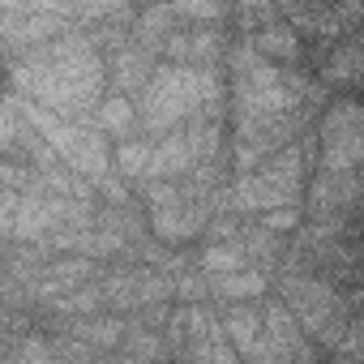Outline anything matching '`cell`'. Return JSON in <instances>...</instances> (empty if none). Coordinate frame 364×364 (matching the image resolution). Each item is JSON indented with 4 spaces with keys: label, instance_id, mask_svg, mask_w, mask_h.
Returning a JSON list of instances; mask_svg holds the SVG:
<instances>
[{
    "label": "cell",
    "instance_id": "6da1fadb",
    "mask_svg": "<svg viewBox=\"0 0 364 364\" xmlns=\"http://www.w3.org/2000/svg\"><path fill=\"white\" fill-rule=\"evenodd\" d=\"M215 95V82L206 73L193 69H171L163 77H154V86L146 90V116L154 129H167L176 120H185L193 107H202Z\"/></svg>",
    "mask_w": 364,
    "mask_h": 364
},
{
    "label": "cell",
    "instance_id": "7a4b0ae2",
    "mask_svg": "<svg viewBox=\"0 0 364 364\" xmlns=\"http://www.w3.org/2000/svg\"><path fill=\"white\" fill-rule=\"evenodd\" d=\"M360 159H364V116L343 107L326 124V163L338 171V167H351Z\"/></svg>",
    "mask_w": 364,
    "mask_h": 364
},
{
    "label": "cell",
    "instance_id": "3957f363",
    "mask_svg": "<svg viewBox=\"0 0 364 364\" xmlns=\"http://www.w3.org/2000/svg\"><path fill=\"white\" fill-rule=\"evenodd\" d=\"M262 287H266L262 274H232V270H228V274L219 279V291H228V296H257Z\"/></svg>",
    "mask_w": 364,
    "mask_h": 364
},
{
    "label": "cell",
    "instance_id": "277c9868",
    "mask_svg": "<svg viewBox=\"0 0 364 364\" xmlns=\"http://www.w3.org/2000/svg\"><path fill=\"white\" fill-rule=\"evenodd\" d=\"M296 56V39L283 35V31H262L257 35V56Z\"/></svg>",
    "mask_w": 364,
    "mask_h": 364
},
{
    "label": "cell",
    "instance_id": "5b68a950",
    "mask_svg": "<svg viewBox=\"0 0 364 364\" xmlns=\"http://www.w3.org/2000/svg\"><path fill=\"white\" fill-rule=\"evenodd\" d=\"M202 266H206V270L228 274V270H240V266H245V253H240V249H206Z\"/></svg>",
    "mask_w": 364,
    "mask_h": 364
},
{
    "label": "cell",
    "instance_id": "8992f818",
    "mask_svg": "<svg viewBox=\"0 0 364 364\" xmlns=\"http://www.w3.org/2000/svg\"><path fill=\"white\" fill-rule=\"evenodd\" d=\"M133 124V107L124 103V99H112V103H103V129H112V133H124Z\"/></svg>",
    "mask_w": 364,
    "mask_h": 364
},
{
    "label": "cell",
    "instance_id": "52a82bcc",
    "mask_svg": "<svg viewBox=\"0 0 364 364\" xmlns=\"http://www.w3.org/2000/svg\"><path fill=\"white\" fill-rule=\"evenodd\" d=\"M171 9L189 18H219V0H171Z\"/></svg>",
    "mask_w": 364,
    "mask_h": 364
}]
</instances>
